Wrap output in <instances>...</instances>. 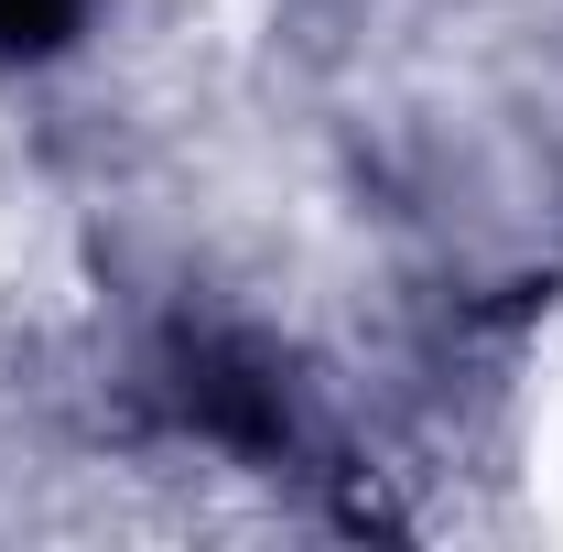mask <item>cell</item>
Instances as JSON below:
<instances>
[{"label":"cell","mask_w":563,"mask_h":552,"mask_svg":"<svg viewBox=\"0 0 563 552\" xmlns=\"http://www.w3.org/2000/svg\"><path fill=\"white\" fill-rule=\"evenodd\" d=\"M185 412L217 444H282V379L239 346H185Z\"/></svg>","instance_id":"6da1fadb"},{"label":"cell","mask_w":563,"mask_h":552,"mask_svg":"<svg viewBox=\"0 0 563 552\" xmlns=\"http://www.w3.org/2000/svg\"><path fill=\"white\" fill-rule=\"evenodd\" d=\"M76 22H87V0H0V55H55Z\"/></svg>","instance_id":"7a4b0ae2"}]
</instances>
